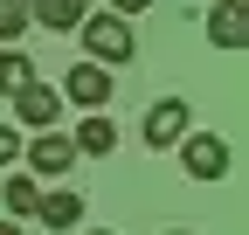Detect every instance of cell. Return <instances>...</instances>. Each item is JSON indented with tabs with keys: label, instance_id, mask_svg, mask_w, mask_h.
Returning a JSON list of instances; mask_svg holds the SVG:
<instances>
[{
	"label": "cell",
	"instance_id": "6da1fadb",
	"mask_svg": "<svg viewBox=\"0 0 249 235\" xmlns=\"http://www.w3.org/2000/svg\"><path fill=\"white\" fill-rule=\"evenodd\" d=\"M76 28H83L90 63H104V69H118V63H132V55H139V42H132V21H124V14H83Z\"/></svg>",
	"mask_w": 249,
	"mask_h": 235
},
{
	"label": "cell",
	"instance_id": "7a4b0ae2",
	"mask_svg": "<svg viewBox=\"0 0 249 235\" xmlns=\"http://www.w3.org/2000/svg\"><path fill=\"white\" fill-rule=\"evenodd\" d=\"M180 166L194 173V180H222L229 173V138H214V132H180Z\"/></svg>",
	"mask_w": 249,
	"mask_h": 235
},
{
	"label": "cell",
	"instance_id": "3957f363",
	"mask_svg": "<svg viewBox=\"0 0 249 235\" xmlns=\"http://www.w3.org/2000/svg\"><path fill=\"white\" fill-rule=\"evenodd\" d=\"M21 152H28V173H42V180H55V173H70V166L83 159V152H76V145L62 138L55 125H49V132H35V145H21Z\"/></svg>",
	"mask_w": 249,
	"mask_h": 235
},
{
	"label": "cell",
	"instance_id": "277c9868",
	"mask_svg": "<svg viewBox=\"0 0 249 235\" xmlns=\"http://www.w3.org/2000/svg\"><path fill=\"white\" fill-rule=\"evenodd\" d=\"M62 104H83V111L111 104V69L104 63H76L70 76H62Z\"/></svg>",
	"mask_w": 249,
	"mask_h": 235
},
{
	"label": "cell",
	"instance_id": "5b68a950",
	"mask_svg": "<svg viewBox=\"0 0 249 235\" xmlns=\"http://www.w3.org/2000/svg\"><path fill=\"white\" fill-rule=\"evenodd\" d=\"M14 118L28 132H49L55 118H62V90H49V83H21L14 90Z\"/></svg>",
	"mask_w": 249,
	"mask_h": 235
},
{
	"label": "cell",
	"instance_id": "8992f818",
	"mask_svg": "<svg viewBox=\"0 0 249 235\" xmlns=\"http://www.w3.org/2000/svg\"><path fill=\"white\" fill-rule=\"evenodd\" d=\"M180 132H194V104H180V97H160L145 111V145H173Z\"/></svg>",
	"mask_w": 249,
	"mask_h": 235
},
{
	"label": "cell",
	"instance_id": "52a82bcc",
	"mask_svg": "<svg viewBox=\"0 0 249 235\" xmlns=\"http://www.w3.org/2000/svg\"><path fill=\"white\" fill-rule=\"evenodd\" d=\"M208 42H214V49H242V42H249V0L208 7Z\"/></svg>",
	"mask_w": 249,
	"mask_h": 235
},
{
	"label": "cell",
	"instance_id": "ba28073f",
	"mask_svg": "<svg viewBox=\"0 0 249 235\" xmlns=\"http://www.w3.org/2000/svg\"><path fill=\"white\" fill-rule=\"evenodd\" d=\"M35 215H42L49 228H76V221H83V194H76V187H62V194H42V201H35Z\"/></svg>",
	"mask_w": 249,
	"mask_h": 235
},
{
	"label": "cell",
	"instance_id": "9c48e42d",
	"mask_svg": "<svg viewBox=\"0 0 249 235\" xmlns=\"http://www.w3.org/2000/svg\"><path fill=\"white\" fill-rule=\"evenodd\" d=\"M28 14H35L42 28H55V35H70V28H76L90 7H83V0H28Z\"/></svg>",
	"mask_w": 249,
	"mask_h": 235
},
{
	"label": "cell",
	"instance_id": "30bf717a",
	"mask_svg": "<svg viewBox=\"0 0 249 235\" xmlns=\"http://www.w3.org/2000/svg\"><path fill=\"white\" fill-rule=\"evenodd\" d=\"M70 145H76V152H90V159H97V152H111V145H118V125H111L104 111H90L83 125H76V138H70Z\"/></svg>",
	"mask_w": 249,
	"mask_h": 235
},
{
	"label": "cell",
	"instance_id": "8fae6325",
	"mask_svg": "<svg viewBox=\"0 0 249 235\" xmlns=\"http://www.w3.org/2000/svg\"><path fill=\"white\" fill-rule=\"evenodd\" d=\"M0 201H7V215H35V201H42L35 173H7V180H0Z\"/></svg>",
	"mask_w": 249,
	"mask_h": 235
},
{
	"label": "cell",
	"instance_id": "7c38bea8",
	"mask_svg": "<svg viewBox=\"0 0 249 235\" xmlns=\"http://www.w3.org/2000/svg\"><path fill=\"white\" fill-rule=\"evenodd\" d=\"M21 83H35V63H28V49H0V97H14Z\"/></svg>",
	"mask_w": 249,
	"mask_h": 235
},
{
	"label": "cell",
	"instance_id": "4fadbf2b",
	"mask_svg": "<svg viewBox=\"0 0 249 235\" xmlns=\"http://www.w3.org/2000/svg\"><path fill=\"white\" fill-rule=\"evenodd\" d=\"M28 28V0H0V42H21Z\"/></svg>",
	"mask_w": 249,
	"mask_h": 235
},
{
	"label": "cell",
	"instance_id": "5bb4252c",
	"mask_svg": "<svg viewBox=\"0 0 249 235\" xmlns=\"http://www.w3.org/2000/svg\"><path fill=\"white\" fill-rule=\"evenodd\" d=\"M14 159H21V132H14V125H0V166H14Z\"/></svg>",
	"mask_w": 249,
	"mask_h": 235
},
{
	"label": "cell",
	"instance_id": "9a60e30c",
	"mask_svg": "<svg viewBox=\"0 0 249 235\" xmlns=\"http://www.w3.org/2000/svg\"><path fill=\"white\" fill-rule=\"evenodd\" d=\"M152 7V0H111V14H124V21H132V14H145Z\"/></svg>",
	"mask_w": 249,
	"mask_h": 235
},
{
	"label": "cell",
	"instance_id": "2e32d148",
	"mask_svg": "<svg viewBox=\"0 0 249 235\" xmlns=\"http://www.w3.org/2000/svg\"><path fill=\"white\" fill-rule=\"evenodd\" d=\"M0 235H21V228H14V221H0Z\"/></svg>",
	"mask_w": 249,
	"mask_h": 235
},
{
	"label": "cell",
	"instance_id": "e0dca14e",
	"mask_svg": "<svg viewBox=\"0 0 249 235\" xmlns=\"http://www.w3.org/2000/svg\"><path fill=\"white\" fill-rule=\"evenodd\" d=\"M90 235H111V228H90Z\"/></svg>",
	"mask_w": 249,
	"mask_h": 235
},
{
	"label": "cell",
	"instance_id": "ac0fdd59",
	"mask_svg": "<svg viewBox=\"0 0 249 235\" xmlns=\"http://www.w3.org/2000/svg\"><path fill=\"white\" fill-rule=\"evenodd\" d=\"M173 235H187V228H173Z\"/></svg>",
	"mask_w": 249,
	"mask_h": 235
}]
</instances>
